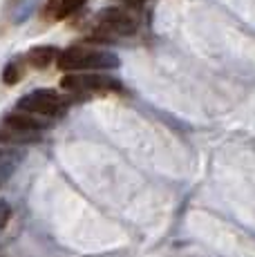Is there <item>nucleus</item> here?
Masks as SVG:
<instances>
[{"instance_id": "f257e3e1", "label": "nucleus", "mask_w": 255, "mask_h": 257, "mask_svg": "<svg viewBox=\"0 0 255 257\" xmlns=\"http://www.w3.org/2000/svg\"><path fill=\"white\" fill-rule=\"evenodd\" d=\"M58 67L63 72H78V70H112L119 65V58L105 49H92L85 45L67 47L58 54Z\"/></svg>"}, {"instance_id": "f03ea898", "label": "nucleus", "mask_w": 255, "mask_h": 257, "mask_svg": "<svg viewBox=\"0 0 255 257\" xmlns=\"http://www.w3.org/2000/svg\"><path fill=\"white\" fill-rule=\"evenodd\" d=\"M67 107V101L54 90H36L18 101V110L38 116H61Z\"/></svg>"}, {"instance_id": "7ed1b4c3", "label": "nucleus", "mask_w": 255, "mask_h": 257, "mask_svg": "<svg viewBox=\"0 0 255 257\" xmlns=\"http://www.w3.org/2000/svg\"><path fill=\"white\" fill-rule=\"evenodd\" d=\"M61 87L74 94H105L121 90L114 78L101 76V74H70V76H63Z\"/></svg>"}, {"instance_id": "20e7f679", "label": "nucleus", "mask_w": 255, "mask_h": 257, "mask_svg": "<svg viewBox=\"0 0 255 257\" xmlns=\"http://www.w3.org/2000/svg\"><path fill=\"white\" fill-rule=\"evenodd\" d=\"M99 25L107 32L114 34H132L137 29V21L132 14H128L125 9H105V12L99 16Z\"/></svg>"}, {"instance_id": "39448f33", "label": "nucleus", "mask_w": 255, "mask_h": 257, "mask_svg": "<svg viewBox=\"0 0 255 257\" xmlns=\"http://www.w3.org/2000/svg\"><path fill=\"white\" fill-rule=\"evenodd\" d=\"M5 125L12 127V130H21V132H41L45 127H50V123L29 114V112H14V114L5 116Z\"/></svg>"}, {"instance_id": "423d86ee", "label": "nucleus", "mask_w": 255, "mask_h": 257, "mask_svg": "<svg viewBox=\"0 0 255 257\" xmlns=\"http://www.w3.org/2000/svg\"><path fill=\"white\" fill-rule=\"evenodd\" d=\"M56 49L50 47V45H43V47H34L27 52V63L36 70H45L47 65H52L54 58H56Z\"/></svg>"}, {"instance_id": "0eeeda50", "label": "nucleus", "mask_w": 255, "mask_h": 257, "mask_svg": "<svg viewBox=\"0 0 255 257\" xmlns=\"http://www.w3.org/2000/svg\"><path fill=\"white\" fill-rule=\"evenodd\" d=\"M7 127V125H5ZM0 141H9V143H32V141H38V135L36 132H21V130H0Z\"/></svg>"}, {"instance_id": "6e6552de", "label": "nucleus", "mask_w": 255, "mask_h": 257, "mask_svg": "<svg viewBox=\"0 0 255 257\" xmlns=\"http://www.w3.org/2000/svg\"><path fill=\"white\" fill-rule=\"evenodd\" d=\"M25 76V65H23V61H12V63H7V67H5V72H3V81L7 83V85H16L21 78Z\"/></svg>"}, {"instance_id": "1a4fd4ad", "label": "nucleus", "mask_w": 255, "mask_h": 257, "mask_svg": "<svg viewBox=\"0 0 255 257\" xmlns=\"http://www.w3.org/2000/svg\"><path fill=\"white\" fill-rule=\"evenodd\" d=\"M83 3H85V0H61V3H58V18H63V16H67V14H72L74 9L81 7Z\"/></svg>"}, {"instance_id": "9d476101", "label": "nucleus", "mask_w": 255, "mask_h": 257, "mask_svg": "<svg viewBox=\"0 0 255 257\" xmlns=\"http://www.w3.org/2000/svg\"><path fill=\"white\" fill-rule=\"evenodd\" d=\"M12 159H16V155L14 152H7V150H0V177L5 175V172L12 168Z\"/></svg>"}]
</instances>
